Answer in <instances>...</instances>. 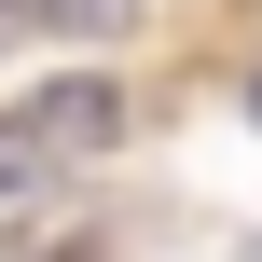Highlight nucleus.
I'll list each match as a JSON object with an SVG mask.
<instances>
[{"label": "nucleus", "mask_w": 262, "mask_h": 262, "mask_svg": "<svg viewBox=\"0 0 262 262\" xmlns=\"http://www.w3.org/2000/svg\"><path fill=\"white\" fill-rule=\"evenodd\" d=\"M249 111H262V83H249Z\"/></svg>", "instance_id": "20e7f679"}, {"label": "nucleus", "mask_w": 262, "mask_h": 262, "mask_svg": "<svg viewBox=\"0 0 262 262\" xmlns=\"http://www.w3.org/2000/svg\"><path fill=\"white\" fill-rule=\"evenodd\" d=\"M124 138V97L83 69V83H41V97H14L0 111V207L14 193H41V180H69V166H97Z\"/></svg>", "instance_id": "f257e3e1"}, {"label": "nucleus", "mask_w": 262, "mask_h": 262, "mask_svg": "<svg viewBox=\"0 0 262 262\" xmlns=\"http://www.w3.org/2000/svg\"><path fill=\"white\" fill-rule=\"evenodd\" d=\"M0 28H14V0H0Z\"/></svg>", "instance_id": "7ed1b4c3"}, {"label": "nucleus", "mask_w": 262, "mask_h": 262, "mask_svg": "<svg viewBox=\"0 0 262 262\" xmlns=\"http://www.w3.org/2000/svg\"><path fill=\"white\" fill-rule=\"evenodd\" d=\"M138 0H14V28H69V41H97V28H124Z\"/></svg>", "instance_id": "f03ea898"}]
</instances>
